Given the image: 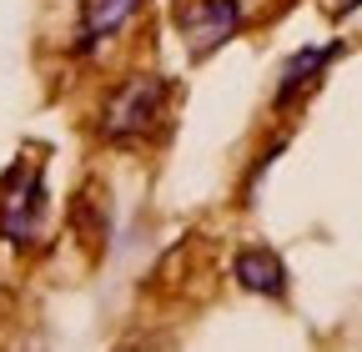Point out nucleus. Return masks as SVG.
I'll list each match as a JSON object with an SVG mask.
<instances>
[{
    "instance_id": "nucleus-7",
    "label": "nucleus",
    "mask_w": 362,
    "mask_h": 352,
    "mask_svg": "<svg viewBox=\"0 0 362 352\" xmlns=\"http://www.w3.org/2000/svg\"><path fill=\"white\" fill-rule=\"evenodd\" d=\"M362 0H337V16H347V11H357Z\"/></svg>"
},
{
    "instance_id": "nucleus-6",
    "label": "nucleus",
    "mask_w": 362,
    "mask_h": 352,
    "mask_svg": "<svg viewBox=\"0 0 362 352\" xmlns=\"http://www.w3.org/2000/svg\"><path fill=\"white\" fill-rule=\"evenodd\" d=\"M232 272H237V282H242L247 292H257V297H282V292H287V267H282V257L272 252V247H247V252H237Z\"/></svg>"
},
{
    "instance_id": "nucleus-2",
    "label": "nucleus",
    "mask_w": 362,
    "mask_h": 352,
    "mask_svg": "<svg viewBox=\"0 0 362 352\" xmlns=\"http://www.w3.org/2000/svg\"><path fill=\"white\" fill-rule=\"evenodd\" d=\"M45 232V166L21 156L0 176V237L11 247H35Z\"/></svg>"
},
{
    "instance_id": "nucleus-3",
    "label": "nucleus",
    "mask_w": 362,
    "mask_h": 352,
    "mask_svg": "<svg viewBox=\"0 0 362 352\" xmlns=\"http://www.w3.org/2000/svg\"><path fill=\"white\" fill-rule=\"evenodd\" d=\"M242 20H247L242 0H181L176 6V30H181V40H187V51L197 61L221 51L242 30Z\"/></svg>"
},
{
    "instance_id": "nucleus-5",
    "label": "nucleus",
    "mask_w": 362,
    "mask_h": 352,
    "mask_svg": "<svg viewBox=\"0 0 362 352\" xmlns=\"http://www.w3.org/2000/svg\"><path fill=\"white\" fill-rule=\"evenodd\" d=\"M141 11V0H81V25H76V51H96L101 40L126 30V20Z\"/></svg>"
},
{
    "instance_id": "nucleus-1",
    "label": "nucleus",
    "mask_w": 362,
    "mask_h": 352,
    "mask_svg": "<svg viewBox=\"0 0 362 352\" xmlns=\"http://www.w3.org/2000/svg\"><path fill=\"white\" fill-rule=\"evenodd\" d=\"M166 81L161 76H131L121 81L116 91L101 101V136L111 146H136V141H146L151 131L166 121Z\"/></svg>"
},
{
    "instance_id": "nucleus-4",
    "label": "nucleus",
    "mask_w": 362,
    "mask_h": 352,
    "mask_svg": "<svg viewBox=\"0 0 362 352\" xmlns=\"http://www.w3.org/2000/svg\"><path fill=\"white\" fill-rule=\"evenodd\" d=\"M342 56V46H307V51H297L287 66H282V81H277V96H272V106L277 111H287V106H297L307 91H317V81L327 76V66Z\"/></svg>"
}]
</instances>
